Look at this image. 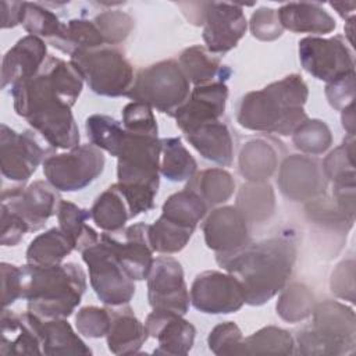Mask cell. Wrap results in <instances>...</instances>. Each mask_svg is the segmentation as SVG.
<instances>
[{
    "instance_id": "4fadbf2b",
    "label": "cell",
    "mask_w": 356,
    "mask_h": 356,
    "mask_svg": "<svg viewBox=\"0 0 356 356\" xmlns=\"http://www.w3.org/2000/svg\"><path fill=\"white\" fill-rule=\"evenodd\" d=\"M146 280L147 300L153 310H168L182 316L188 313L191 295L178 260L171 256L156 257Z\"/></svg>"
},
{
    "instance_id": "816d5d0a",
    "label": "cell",
    "mask_w": 356,
    "mask_h": 356,
    "mask_svg": "<svg viewBox=\"0 0 356 356\" xmlns=\"http://www.w3.org/2000/svg\"><path fill=\"white\" fill-rule=\"evenodd\" d=\"M325 97L335 110H343L355 100V72H350L325 86Z\"/></svg>"
},
{
    "instance_id": "1f68e13d",
    "label": "cell",
    "mask_w": 356,
    "mask_h": 356,
    "mask_svg": "<svg viewBox=\"0 0 356 356\" xmlns=\"http://www.w3.org/2000/svg\"><path fill=\"white\" fill-rule=\"evenodd\" d=\"M90 218V210L82 209L68 200L60 202L57 210L58 227L71 241L75 250L83 252L100 239L97 232L88 224Z\"/></svg>"
},
{
    "instance_id": "7402d4cb",
    "label": "cell",
    "mask_w": 356,
    "mask_h": 356,
    "mask_svg": "<svg viewBox=\"0 0 356 356\" xmlns=\"http://www.w3.org/2000/svg\"><path fill=\"white\" fill-rule=\"evenodd\" d=\"M42 318L32 312L17 313L4 307L1 312V355H43Z\"/></svg>"
},
{
    "instance_id": "5bb4252c",
    "label": "cell",
    "mask_w": 356,
    "mask_h": 356,
    "mask_svg": "<svg viewBox=\"0 0 356 356\" xmlns=\"http://www.w3.org/2000/svg\"><path fill=\"white\" fill-rule=\"evenodd\" d=\"M61 196L47 181H35L26 188L17 185L1 191V206L18 214L28 225L29 232L44 227L47 220L57 214Z\"/></svg>"
},
{
    "instance_id": "cb8c5ba5",
    "label": "cell",
    "mask_w": 356,
    "mask_h": 356,
    "mask_svg": "<svg viewBox=\"0 0 356 356\" xmlns=\"http://www.w3.org/2000/svg\"><path fill=\"white\" fill-rule=\"evenodd\" d=\"M111 323L106 335L107 348L114 355L138 353L149 338L146 325L128 305L108 306Z\"/></svg>"
},
{
    "instance_id": "4dcf8cb0",
    "label": "cell",
    "mask_w": 356,
    "mask_h": 356,
    "mask_svg": "<svg viewBox=\"0 0 356 356\" xmlns=\"http://www.w3.org/2000/svg\"><path fill=\"white\" fill-rule=\"evenodd\" d=\"M278 165L277 150L263 139H253L243 145L239 154V171L249 182H264Z\"/></svg>"
},
{
    "instance_id": "f6af8a7d",
    "label": "cell",
    "mask_w": 356,
    "mask_h": 356,
    "mask_svg": "<svg viewBox=\"0 0 356 356\" xmlns=\"http://www.w3.org/2000/svg\"><path fill=\"white\" fill-rule=\"evenodd\" d=\"M207 345L209 349L218 356L246 355L245 338L242 335V331L232 321L217 324L207 337Z\"/></svg>"
},
{
    "instance_id": "681fc988",
    "label": "cell",
    "mask_w": 356,
    "mask_h": 356,
    "mask_svg": "<svg viewBox=\"0 0 356 356\" xmlns=\"http://www.w3.org/2000/svg\"><path fill=\"white\" fill-rule=\"evenodd\" d=\"M250 32L259 40L271 42L278 39L282 35L284 28L278 19L277 10L268 7L256 10L250 18Z\"/></svg>"
},
{
    "instance_id": "ee69618b",
    "label": "cell",
    "mask_w": 356,
    "mask_h": 356,
    "mask_svg": "<svg viewBox=\"0 0 356 356\" xmlns=\"http://www.w3.org/2000/svg\"><path fill=\"white\" fill-rule=\"evenodd\" d=\"M61 24L58 17L42 4L24 1L21 25L29 35L50 40L58 33Z\"/></svg>"
},
{
    "instance_id": "484cf974",
    "label": "cell",
    "mask_w": 356,
    "mask_h": 356,
    "mask_svg": "<svg viewBox=\"0 0 356 356\" xmlns=\"http://www.w3.org/2000/svg\"><path fill=\"white\" fill-rule=\"evenodd\" d=\"M277 14L282 28L295 33L324 35L337 28L335 19L317 3H286Z\"/></svg>"
},
{
    "instance_id": "44dd1931",
    "label": "cell",
    "mask_w": 356,
    "mask_h": 356,
    "mask_svg": "<svg viewBox=\"0 0 356 356\" xmlns=\"http://www.w3.org/2000/svg\"><path fill=\"white\" fill-rule=\"evenodd\" d=\"M149 337L156 338L159 345L154 355L182 356L193 348L196 328L182 314L168 310H153L145 321Z\"/></svg>"
},
{
    "instance_id": "9c48e42d",
    "label": "cell",
    "mask_w": 356,
    "mask_h": 356,
    "mask_svg": "<svg viewBox=\"0 0 356 356\" xmlns=\"http://www.w3.org/2000/svg\"><path fill=\"white\" fill-rule=\"evenodd\" d=\"M90 285L106 306L128 305L135 293V282L127 274L111 248L99 239L82 252Z\"/></svg>"
},
{
    "instance_id": "836d02e7",
    "label": "cell",
    "mask_w": 356,
    "mask_h": 356,
    "mask_svg": "<svg viewBox=\"0 0 356 356\" xmlns=\"http://www.w3.org/2000/svg\"><path fill=\"white\" fill-rule=\"evenodd\" d=\"M72 250L75 249L67 235L60 227H54L32 239L26 249V261L39 266L58 264Z\"/></svg>"
},
{
    "instance_id": "9f6ffc18",
    "label": "cell",
    "mask_w": 356,
    "mask_h": 356,
    "mask_svg": "<svg viewBox=\"0 0 356 356\" xmlns=\"http://www.w3.org/2000/svg\"><path fill=\"white\" fill-rule=\"evenodd\" d=\"M341 111H342L341 121H342L343 129H346L348 135L355 136V107H353V103L349 104L348 107H345Z\"/></svg>"
},
{
    "instance_id": "5b68a950",
    "label": "cell",
    "mask_w": 356,
    "mask_h": 356,
    "mask_svg": "<svg viewBox=\"0 0 356 356\" xmlns=\"http://www.w3.org/2000/svg\"><path fill=\"white\" fill-rule=\"evenodd\" d=\"M313 321L296 334L298 352L307 356H341L356 349V317L352 307L323 300L313 307Z\"/></svg>"
},
{
    "instance_id": "277c9868",
    "label": "cell",
    "mask_w": 356,
    "mask_h": 356,
    "mask_svg": "<svg viewBox=\"0 0 356 356\" xmlns=\"http://www.w3.org/2000/svg\"><path fill=\"white\" fill-rule=\"evenodd\" d=\"M21 271V299H25L28 310L40 318H67L81 303L86 289V274L79 264L28 263Z\"/></svg>"
},
{
    "instance_id": "d6986e66",
    "label": "cell",
    "mask_w": 356,
    "mask_h": 356,
    "mask_svg": "<svg viewBox=\"0 0 356 356\" xmlns=\"http://www.w3.org/2000/svg\"><path fill=\"white\" fill-rule=\"evenodd\" d=\"M202 231L206 246L216 254H228L249 245L248 221L235 206H222L211 210Z\"/></svg>"
},
{
    "instance_id": "6da1fadb",
    "label": "cell",
    "mask_w": 356,
    "mask_h": 356,
    "mask_svg": "<svg viewBox=\"0 0 356 356\" xmlns=\"http://www.w3.org/2000/svg\"><path fill=\"white\" fill-rule=\"evenodd\" d=\"M83 79L71 61L49 56L36 75L11 86L15 113L25 118L53 149L79 146V129L72 115Z\"/></svg>"
},
{
    "instance_id": "f546056e",
    "label": "cell",
    "mask_w": 356,
    "mask_h": 356,
    "mask_svg": "<svg viewBox=\"0 0 356 356\" xmlns=\"http://www.w3.org/2000/svg\"><path fill=\"white\" fill-rule=\"evenodd\" d=\"M90 216L99 228L110 234L122 231L127 221L132 220L129 206L115 184L96 197L90 209Z\"/></svg>"
},
{
    "instance_id": "ffe728a7",
    "label": "cell",
    "mask_w": 356,
    "mask_h": 356,
    "mask_svg": "<svg viewBox=\"0 0 356 356\" xmlns=\"http://www.w3.org/2000/svg\"><path fill=\"white\" fill-rule=\"evenodd\" d=\"M228 86L225 82H211L195 86L186 102L174 113L178 128L185 132L196 125L217 121L225 111Z\"/></svg>"
},
{
    "instance_id": "30bf717a",
    "label": "cell",
    "mask_w": 356,
    "mask_h": 356,
    "mask_svg": "<svg viewBox=\"0 0 356 356\" xmlns=\"http://www.w3.org/2000/svg\"><path fill=\"white\" fill-rule=\"evenodd\" d=\"M103 150L92 143L79 145L67 153L43 160L46 181L61 192H76L90 185L104 170Z\"/></svg>"
},
{
    "instance_id": "db71d44e",
    "label": "cell",
    "mask_w": 356,
    "mask_h": 356,
    "mask_svg": "<svg viewBox=\"0 0 356 356\" xmlns=\"http://www.w3.org/2000/svg\"><path fill=\"white\" fill-rule=\"evenodd\" d=\"M0 211H1L0 243L3 246H15L22 239V236L26 232H29V228L18 214L10 211L4 206H0Z\"/></svg>"
},
{
    "instance_id": "4316f807",
    "label": "cell",
    "mask_w": 356,
    "mask_h": 356,
    "mask_svg": "<svg viewBox=\"0 0 356 356\" xmlns=\"http://www.w3.org/2000/svg\"><path fill=\"white\" fill-rule=\"evenodd\" d=\"M178 63L189 82L195 86L211 82H227L232 74L229 67L222 65L218 57L200 44L185 49Z\"/></svg>"
},
{
    "instance_id": "7a4b0ae2",
    "label": "cell",
    "mask_w": 356,
    "mask_h": 356,
    "mask_svg": "<svg viewBox=\"0 0 356 356\" xmlns=\"http://www.w3.org/2000/svg\"><path fill=\"white\" fill-rule=\"evenodd\" d=\"M295 259L296 246L289 236H273L228 254H216L218 266L238 278L245 303L250 306L264 305L285 288Z\"/></svg>"
},
{
    "instance_id": "11a10c76",
    "label": "cell",
    "mask_w": 356,
    "mask_h": 356,
    "mask_svg": "<svg viewBox=\"0 0 356 356\" xmlns=\"http://www.w3.org/2000/svg\"><path fill=\"white\" fill-rule=\"evenodd\" d=\"M1 28H14L21 24L24 1H1Z\"/></svg>"
},
{
    "instance_id": "8d00e7d4",
    "label": "cell",
    "mask_w": 356,
    "mask_h": 356,
    "mask_svg": "<svg viewBox=\"0 0 356 356\" xmlns=\"http://www.w3.org/2000/svg\"><path fill=\"white\" fill-rule=\"evenodd\" d=\"M207 209V203L195 191L185 186L182 191L165 199L161 214L175 222L196 229L197 224L206 216Z\"/></svg>"
},
{
    "instance_id": "c3c4849f",
    "label": "cell",
    "mask_w": 356,
    "mask_h": 356,
    "mask_svg": "<svg viewBox=\"0 0 356 356\" xmlns=\"http://www.w3.org/2000/svg\"><path fill=\"white\" fill-rule=\"evenodd\" d=\"M122 127L132 134L157 135L159 132L153 108L139 102H131L122 108Z\"/></svg>"
},
{
    "instance_id": "83f0119b",
    "label": "cell",
    "mask_w": 356,
    "mask_h": 356,
    "mask_svg": "<svg viewBox=\"0 0 356 356\" xmlns=\"http://www.w3.org/2000/svg\"><path fill=\"white\" fill-rule=\"evenodd\" d=\"M49 43L70 57L78 51L92 50L106 44L96 24L83 18L63 22L58 33Z\"/></svg>"
},
{
    "instance_id": "d6a6232c",
    "label": "cell",
    "mask_w": 356,
    "mask_h": 356,
    "mask_svg": "<svg viewBox=\"0 0 356 356\" xmlns=\"http://www.w3.org/2000/svg\"><path fill=\"white\" fill-rule=\"evenodd\" d=\"M235 207L248 222H263L275 210V195L268 182H246L241 186Z\"/></svg>"
},
{
    "instance_id": "d590c367",
    "label": "cell",
    "mask_w": 356,
    "mask_h": 356,
    "mask_svg": "<svg viewBox=\"0 0 356 356\" xmlns=\"http://www.w3.org/2000/svg\"><path fill=\"white\" fill-rule=\"evenodd\" d=\"M195 191L207 206L225 203L235 191L234 177L222 168H207L196 172L186 185Z\"/></svg>"
},
{
    "instance_id": "7bdbcfd3",
    "label": "cell",
    "mask_w": 356,
    "mask_h": 356,
    "mask_svg": "<svg viewBox=\"0 0 356 356\" xmlns=\"http://www.w3.org/2000/svg\"><path fill=\"white\" fill-rule=\"evenodd\" d=\"M292 142L298 150L307 156H318L332 145V135L328 125L317 118H307L293 134Z\"/></svg>"
},
{
    "instance_id": "9a60e30c",
    "label": "cell",
    "mask_w": 356,
    "mask_h": 356,
    "mask_svg": "<svg viewBox=\"0 0 356 356\" xmlns=\"http://www.w3.org/2000/svg\"><path fill=\"white\" fill-rule=\"evenodd\" d=\"M46 154L35 132H15L6 124L0 131V167L6 179L17 184L26 182Z\"/></svg>"
},
{
    "instance_id": "bcb514c9",
    "label": "cell",
    "mask_w": 356,
    "mask_h": 356,
    "mask_svg": "<svg viewBox=\"0 0 356 356\" xmlns=\"http://www.w3.org/2000/svg\"><path fill=\"white\" fill-rule=\"evenodd\" d=\"M106 44L124 42L134 29V19L127 13L118 10L103 11L93 18Z\"/></svg>"
},
{
    "instance_id": "8fae6325",
    "label": "cell",
    "mask_w": 356,
    "mask_h": 356,
    "mask_svg": "<svg viewBox=\"0 0 356 356\" xmlns=\"http://www.w3.org/2000/svg\"><path fill=\"white\" fill-rule=\"evenodd\" d=\"M298 51L303 70L327 83L355 72L353 53L342 36L303 38L299 40Z\"/></svg>"
},
{
    "instance_id": "f1b7e54d",
    "label": "cell",
    "mask_w": 356,
    "mask_h": 356,
    "mask_svg": "<svg viewBox=\"0 0 356 356\" xmlns=\"http://www.w3.org/2000/svg\"><path fill=\"white\" fill-rule=\"evenodd\" d=\"M40 335L43 355H92L65 318H42Z\"/></svg>"
},
{
    "instance_id": "f907efd6",
    "label": "cell",
    "mask_w": 356,
    "mask_h": 356,
    "mask_svg": "<svg viewBox=\"0 0 356 356\" xmlns=\"http://www.w3.org/2000/svg\"><path fill=\"white\" fill-rule=\"evenodd\" d=\"M331 292L345 300L355 302V261L343 260L337 266L330 280Z\"/></svg>"
},
{
    "instance_id": "7dc6e473",
    "label": "cell",
    "mask_w": 356,
    "mask_h": 356,
    "mask_svg": "<svg viewBox=\"0 0 356 356\" xmlns=\"http://www.w3.org/2000/svg\"><path fill=\"white\" fill-rule=\"evenodd\" d=\"M111 316L107 307L85 306L75 316V327L78 332L88 338H103L110 330Z\"/></svg>"
},
{
    "instance_id": "603a6c76",
    "label": "cell",
    "mask_w": 356,
    "mask_h": 356,
    "mask_svg": "<svg viewBox=\"0 0 356 356\" xmlns=\"http://www.w3.org/2000/svg\"><path fill=\"white\" fill-rule=\"evenodd\" d=\"M47 57V47L42 38L33 35L21 38L3 57L1 88L6 89L36 75Z\"/></svg>"
},
{
    "instance_id": "8992f818",
    "label": "cell",
    "mask_w": 356,
    "mask_h": 356,
    "mask_svg": "<svg viewBox=\"0 0 356 356\" xmlns=\"http://www.w3.org/2000/svg\"><path fill=\"white\" fill-rule=\"evenodd\" d=\"M189 93V79L179 63L170 58L139 70L127 97L172 117L186 102Z\"/></svg>"
},
{
    "instance_id": "52a82bcc",
    "label": "cell",
    "mask_w": 356,
    "mask_h": 356,
    "mask_svg": "<svg viewBox=\"0 0 356 356\" xmlns=\"http://www.w3.org/2000/svg\"><path fill=\"white\" fill-rule=\"evenodd\" d=\"M70 61L89 89L100 96H127L135 79L131 63L121 50L111 46L78 51Z\"/></svg>"
},
{
    "instance_id": "2e32d148",
    "label": "cell",
    "mask_w": 356,
    "mask_h": 356,
    "mask_svg": "<svg viewBox=\"0 0 356 356\" xmlns=\"http://www.w3.org/2000/svg\"><path fill=\"white\" fill-rule=\"evenodd\" d=\"M203 40L213 54H222L239 43L248 29L243 8L232 3H203Z\"/></svg>"
},
{
    "instance_id": "b9f144b4",
    "label": "cell",
    "mask_w": 356,
    "mask_h": 356,
    "mask_svg": "<svg viewBox=\"0 0 356 356\" xmlns=\"http://www.w3.org/2000/svg\"><path fill=\"white\" fill-rule=\"evenodd\" d=\"M355 136L348 135L342 145L335 147L323 160L321 167L327 179L332 184L356 182L355 172Z\"/></svg>"
},
{
    "instance_id": "f5cc1de1",
    "label": "cell",
    "mask_w": 356,
    "mask_h": 356,
    "mask_svg": "<svg viewBox=\"0 0 356 356\" xmlns=\"http://www.w3.org/2000/svg\"><path fill=\"white\" fill-rule=\"evenodd\" d=\"M1 270V303L8 307L22 298V271L21 267L3 261Z\"/></svg>"
},
{
    "instance_id": "ab89813d",
    "label": "cell",
    "mask_w": 356,
    "mask_h": 356,
    "mask_svg": "<svg viewBox=\"0 0 356 356\" xmlns=\"http://www.w3.org/2000/svg\"><path fill=\"white\" fill-rule=\"evenodd\" d=\"M314 295L310 288L300 282L285 285L277 300V314L288 323H299L312 316Z\"/></svg>"
},
{
    "instance_id": "7c38bea8",
    "label": "cell",
    "mask_w": 356,
    "mask_h": 356,
    "mask_svg": "<svg viewBox=\"0 0 356 356\" xmlns=\"http://www.w3.org/2000/svg\"><path fill=\"white\" fill-rule=\"evenodd\" d=\"M189 295L193 307L206 314H229L245 305L243 288L238 278L216 270L197 274Z\"/></svg>"
},
{
    "instance_id": "f35d334b",
    "label": "cell",
    "mask_w": 356,
    "mask_h": 356,
    "mask_svg": "<svg viewBox=\"0 0 356 356\" xmlns=\"http://www.w3.org/2000/svg\"><path fill=\"white\" fill-rule=\"evenodd\" d=\"M85 128L92 145L113 157H118L127 131L115 118L106 114H93L86 118Z\"/></svg>"
},
{
    "instance_id": "3957f363",
    "label": "cell",
    "mask_w": 356,
    "mask_h": 356,
    "mask_svg": "<svg viewBox=\"0 0 356 356\" xmlns=\"http://www.w3.org/2000/svg\"><path fill=\"white\" fill-rule=\"evenodd\" d=\"M307 97L309 88L303 78L291 74L246 93L239 102L236 121L250 131L288 136L307 120L303 108Z\"/></svg>"
},
{
    "instance_id": "74e56055",
    "label": "cell",
    "mask_w": 356,
    "mask_h": 356,
    "mask_svg": "<svg viewBox=\"0 0 356 356\" xmlns=\"http://www.w3.org/2000/svg\"><path fill=\"white\" fill-rule=\"evenodd\" d=\"M193 228L175 222L164 216H160L149 227V241L152 249L161 254L181 252L189 242Z\"/></svg>"
},
{
    "instance_id": "60d3db41",
    "label": "cell",
    "mask_w": 356,
    "mask_h": 356,
    "mask_svg": "<svg viewBox=\"0 0 356 356\" xmlns=\"http://www.w3.org/2000/svg\"><path fill=\"white\" fill-rule=\"evenodd\" d=\"M245 350L246 355H292L295 341L286 330L267 325L245 338Z\"/></svg>"
},
{
    "instance_id": "ba28073f",
    "label": "cell",
    "mask_w": 356,
    "mask_h": 356,
    "mask_svg": "<svg viewBox=\"0 0 356 356\" xmlns=\"http://www.w3.org/2000/svg\"><path fill=\"white\" fill-rule=\"evenodd\" d=\"M161 139L157 135L125 134L117 157L118 184L125 188L159 191Z\"/></svg>"
},
{
    "instance_id": "6f0895ef",
    "label": "cell",
    "mask_w": 356,
    "mask_h": 356,
    "mask_svg": "<svg viewBox=\"0 0 356 356\" xmlns=\"http://www.w3.org/2000/svg\"><path fill=\"white\" fill-rule=\"evenodd\" d=\"M330 6L332 7V8H335L337 10V13L343 18V19H349V18H352V17H355L353 15V11H355V7H356V4L355 3H330Z\"/></svg>"
},
{
    "instance_id": "ac0fdd59",
    "label": "cell",
    "mask_w": 356,
    "mask_h": 356,
    "mask_svg": "<svg viewBox=\"0 0 356 356\" xmlns=\"http://www.w3.org/2000/svg\"><path fill=\"white\" fill-rule=\"evenodd\" d=\"M149 227L150 224L145 222L132 224L120 231L122 238L110 232L100 235V239L111 248L124 270L134 281L146 280L154 260V250L149 241Z\"/></svg>"
},
{
    "instance_id": "d4e9b609",
    "label": "cell",
    "mask_w": 356,
    "mask_h": 356,
    "mask_svg": "<svg viewBox=\"0 0 356 356\" xmlns=\"http://www.w3.org/2000/svg\"><path fill=\"white\" fill-rule=\"evenodd\" d=\"M188 142L209 161L229 167L234 160V140L221 120L196 125L184 132Z\"/></svg>"
},
{
    "instance_id": "e575fe53",
    "label": "cell",
    "mask_w": 356,
    "mask_h": 356,
    "mask_svg": "<svg viewBox=\"0 0 356 356\" xmlns=\"http://www.w3.org/2000/svg\"><path fill=\"white\" fill-rule=\"evenodd\" d=\"M160 172L171 182L189 181L197 171V163L184 146L181 138L161 139Z\"/></svg>"
},
{
    "instance_id": "e0dca14e",
    "label": "cell",
    "mask_w": 356,
    "mask_h": 356,
    "mask_svg": "<svg viewBox=\"0 0 356 356\" xmlns=\"http://www.w3.org/2000/svg\"><path fill=\"white\" fill-rule=\"evenodd\" d=\"M277 184L285 197L293 202H310L324 195L327 177L317 159L291 154L280 167Z\"/></svg>"
}]
</instances>
